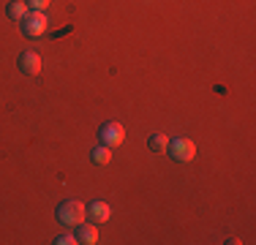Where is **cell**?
<instances>
[{"label": "cell", "instance_id": "obj_1", "mask_svg": "<svg viewBox=\"0 0 256 245\" xmlns=\"http://www.w3.org/2000/svg\"><path fill=\"white\" fill-rule=\"evenodd\" d=\"M84 216H88V207L82 204V202H63V204L58 207V220L63 226H79L84 220Z\"/></svg>", "mask_w": 256, "mask_h": 245}, {"label": "cell", "instance_id": "obj_2", "mask_svg": "<svg viewBox=\"0 0 256 245\" xmlns=\"http://www.w3.org/2000/svg\"><path fill=\"white\" fill-rule=\"evenodd\" d=\"M46 24H50V20H46L44 11H28V16L22 20V30L30 38H38V36H44Z\"/></svg>", "mask_w": 256, "mask_h": 245}, {"label": "cell", "instance_id": "obj_3", "mask_svg": "<svg viewBox=\"0 0 256 245\" xmlns=\"http://www.w3.org/2000/svg\"><path fill=\"white\" fill-rule=\"evenodd\" d=\"M169 156L174 158V161H180V164H188L194 156H196V144L191 142V139H186V136H180V139H174V142H169Z\"/></svg>", "mask_w": 256, "mask_h": 245}, {"label": "cell", "instance_id": "obj_4", "mask_svg": "<svg viewBox=\"0 0 256 245\" xmlns=\"http://www.w3.org/2000/svg\"><path fill=\"white\" fill-rule=\"evenodd\" d=\"M98 134H101V144H106V147H118L126 139V131L120 122H104Z\"/></svg>", "mask_w": 256, "mask_h": 245}, {"label": "cell", "instance_id": "obj_5", "mask_svg": "<svg viewBox=\"0 0 256 245\" xmlns=\"http://www.w3.org/2000/svg\"><path fill=\"white\" fill-rule=\"evenodd\" d=\"M16 63H20V71H22V74H30V76H36V74L41 71V58H38V52H22Z\"/></svg>", "mask_w": 256, "mask_h": 245}, {"label": "cell", "instance_id": "obj_6", "mask_svg": "<svg viewBox=\"0 0 256 245\" xmlns=\"http://www.w3.org/2000/svg\"><path fill=\"white\" fill-rule=\"evenodd\" d=\"M88 218L96 220V224H104V220L112 218V207L106 202H90L88 204Z\"/></svg>", "mask_w": 256, "mask_h": 245}, {"label": "cell", "instance_id": "obj_7", "mask_svg": "<svg viewBox=\"0 0 256 245\" xmlns=\"http://www.w3.org/2000/svg\"><path fill=\"white\" fill-rule=\"evenodd\" d=\"M76 242H88V245H96L98 242V232H96V226L90 224H79V232H76Z\"/></svg>", "mask_w": 256, "mask_h": 245}, {"label": "cell", "instance_id": "obj_8", "mask_svg": "<svg viewBox=\"0 0 256 245\" xmlns=\"http://www.w3.org/2000/svg\"><path fill=\"white\" fill-rule=\"evenodd\" d=\"M6 14H8L11 20L22 22V20L28 16V3H25V0H14V3H8V6H6Z\"/></svg>", "mask_w": 256, "mask_h": 245}, {"label": "cell", "instance_id": "obj_9", "mask_svg": "<svg viewBox=\"0 0 256 245\" xmlns=\"http://www.w3.org/2000/svg\"><path fill=\"white\" fill-rule=\"evenodd\" d=\"M148 147H150V150H156V152H166L169 136H166V134H153V136L148 139Z\"/></svg>", "mask_w": 256, "mask_h": 245}, {"label": "cell", "instance_id": "obj_10", "mask_svg": "<svg viewBox=\"0 0 256 245\" xmlns=\"http://www.w3.org/2000/svg\"><path fill=\"white\" fill-rule=\"evenodd\" d=\"M93 161H96V164H101V166H104V164H109V161H112V147L98 144V147L93 150Z\"/></svg>", "mask_w": 256, "mask_h": 245}, {"label": "cell", "instance_id": "obj_11", "mask_svg": "<svg viewBox=\"0 0 256 245\" xmlns=\"http://www.w3.org/2000/svg\"><path fill=\"white\" fill-rule=\"evenodd\" d=\"M74 242H76L74 234H60L58 240H54V245H74Z\"/></svg>", "mask_w": 256, "mask_h": 245}, {"label": "cell", "instance_id": "obj_12", "mask_svg": "<svg viewBox=\"0 0 256 245\" xmlns=\"http://www.w3.org/2000/svg\"><path fill=\"white\" fill-rule=\"evenodd\" d=\"M25 3H28V6H33L36 11H44L46 6H50V0H25Z\"/></svg>", "mask_w": 256, "mask_h": 245}]
</instances>
